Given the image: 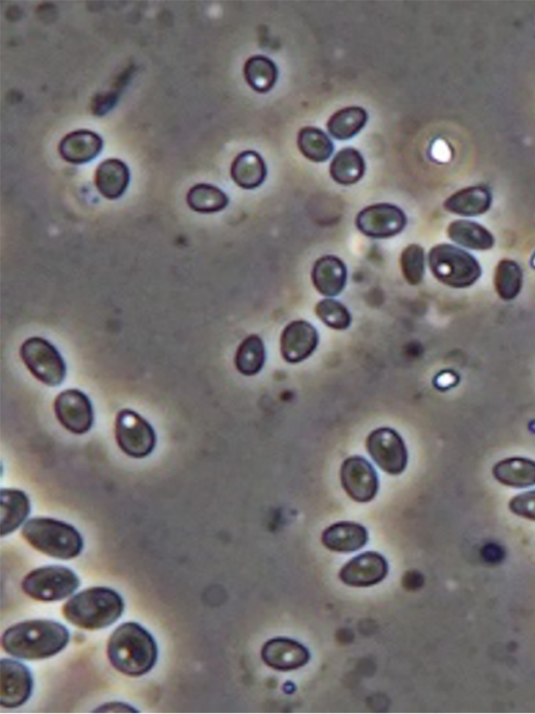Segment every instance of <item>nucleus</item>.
I'll use <instances>...</instances> for the list:
<instances>
[{
	"mask_svg": "<svg viewBox=\"0 0 535 714\" xmlns=\"http://www.w3.org/2000/svg\"><path fill=\"white\" fill-rule=\"evenodd\" d=\"M368 121L367 112L361 107H347L336 112L328 123L329 133L345 141L358 135Z\"/></svg>",
	"mask_w": 535,
	"mask_h": 714,
	"instance_id": "28",
	"label": "nucleus"
},
{
	"mask_svg": "<svg viewBox=\"0 0 535 714\" xmlns=\"http://www.w3.org/2000/svg\"><path fill=\"white\" fill-rule=\"evenodd\" d=\"M297 146L302 155L317 163L328 161L335 150L331 138L314 127H306L299 131Z\"/></svg>",
	"mask_w": 535,
	"mask_h": 714,
	"instance_id": "27",
	"label": "nucleus"
},
{
	"mask_svg": "<svg viewBox=\"0 0 535 714\" xmlns=\"http://www.w3.org/2000/svg\"><path fill=\"white\" fill-rule=\"evenodd\" d=\"M448 236L459 246L475 251L491 250L495 246V237L478 223L458 220L450 224Z\"/></svg>",
	"mask_w": 535,
	"mask_h": 714,
	"instance_id": "24",
	"label": "nucleus"
},
{
	"mask_svg": "<svg viewBox=\"0 0 535 714\" xmlns=\"http://www.w3.org/2000/svg\"><path fill=\"white\" fill-rule=\"evenodd\" d=\"M493 474L504 486L529 488L535 485V462L526 458H508L494 466Z\"/></svg>",
	"mask_w": 535,
	"mask_h": 714,
	"instance_id": "23",
	"label": "nucleus"
},
{
	"mask_svg": "<svg viewBox=\"0 0 535 714\" xmlns=\"http://www.w3.org/2000/svg\"><path fill=\"white\" fill-rule=\"evenodd\" d=\"M267 166L262 156L254 151H245L231 165V178L243 189L260 187L267 178Z\"/></svg>",
	"mask_w": 535,
	"mask_h": 714,
	"instance_id": "22",
	"label": "nucleus"
},
{
	"mask_svg": "<svg viewBox=\"0 0 535 714\" xmlns=\"http://www.w3.org/2000/svg\"><path fill=\"white\" fill-rule=\"evenodd\" d=\"M366 170L362 154L354 148L341 150L330 166L332 179L338 184L348 186L358 183Z\"/></svg>",
	"mask_w": 535,
	"mask_h": 714,
	"instance_id": "26",
	"label": "nucleus"
},
{
	"mask_svg": "<svg viewBox=\"0 0 535 714\" xmlns=\"http://www.w3.org/2000/svg\"><path fill=\"white\" fill-rule=\"evenodd\" d=\"M235 363L238 371L245 376L259 374L266 363L263 340L257 335L246 338L238 348Z\"/></svg>",
	"mask_w": 535,
	"mask_h": 714,
	"instance_id": "30",
	"label": "nucleus"
},
{
	"mask_svg": "<svg viewBox=\"0 0 535 714\" xmlns=\"http://www.w3.org/2000/svg\"><path fill=\"white\" fill-rule=\"evenodd\" d=\"M130 183V171L126 163L118 159L102 162L96 172L99 193L108 200L120 199Z\"/></svg>",
	"mask_w": 535,
	"mask_h": 714,
	"instance_id": "20",
	"label": "nucleus"
},
{
	"mask_svg": "<svg viewBox=\"0 0 535 714\" xmlns=\"http://www.w3.org/2000/svg\"><path fill=\"white\" fill-rule=\"evenodd\" d=\"M314 288L325 297H336L346 287L347 268L337 256L327 255L319 258L312 271Z\"/></svg>",
	"mask_w": 535,
	"mask_h": 714,
	"instance_id": "17",
	"label": "nucleus"
},
{
	"mask_svg": "<svg viewBox=\"0 0 535 714\" xmlns=\"http://www.w3.org/2000/svg\"><path fill=\"white\" fill-rule=\"evenodd\" d=\"M509 510L517 516L535 521V490L522 493L511 499Z\"/></svg>",
	"mask_w": 535,
	"mask_h": 714,
	"instance_id": "35",
	"label": "nucleus"
},
{
	"mask_svg": "<svg viewBox=\"0 0 535 714\" xmlns=\"http://www.w3.org/2000/svg\"><path fill=\"white\" fill-rule=\"evenodd\" d=\"M369 456L386 473L402 474L408 465V450L404 439L390 427L377 428L366 440Z\"/></svg>",
	"mask_w": 535,
	"mask_h": 714,
	"instance_id": "9",
	"label": "nucleus"
},
{
	"mask_svg": "<svg viewBox=\"0 0 535 714\" xmlns=\"http://www.w3.org/2000/svg\"><path fill=\"white\" fill-rule=\"evenodd\" d=\"M60 424L75 435H84L91 430L95 416L90 399L81 391L71 389L60 393L54 404Z\"/></svg>",
	"mask_w": 535,
	"mask_h": 714,
	"instance_id": "12",
	"label": "nucleus"
},
{
	"mask_svg": "<svg viewBox=\"0 0 535 714\" xmlns=\"http://www.w3.org/2000/svg\"><path fill=\"white\" fill-rule=\"evenodd\" d=\"M22 590L39 602H58L80 587L75 571L63 566H45L31 571L22 581Z\"/></svg>",
	"mask_w": 535,
	"mask_h": 714,
	"instance_id": "6",
	"label": "nucleus"
},
{
	"mask_svg": "<svg viewBox=\"0 0 535 714\" xmlns=\"http://www.w3.org/2000/svg\"><path fill=\"white\" fill-rule=\"evenodd\" d=\"M244 76L254 91L267 93L277 82L278 68L265 56H253L245 64Z\"/></svg>",
	"mask_w": 535,
	"mask_h": 714,
	"instance_id": "29",
	"label": "nucleus"
},
{
	"mask_svg": "<svg viewBox=\"0 0 535 714\" xmlns=\"http://www.w3.org/2000/svg\"><path fill=\"white\" fill-rule=\"evenodd\" d=\"M387 560L375 552H367L352 559L340 571L339 578L347 586H375L387 577Z\"/></svg>",
	"mask_w": 535,
	"mask_h": 714,
	"instance_id": "14",
	"label": "nucleus"
},
{
	"mask_svg": "<svg viewBox=\"0 0 535 714\" xmlns=\"http://www.w3.org/2000/svg\"><path fill=\"white\" fill-rule=\"evenodd\" d=\"M494 285L498 296L504 301L516 299L522 290L523 272L514 260L503 259L498 264Z\"/></svg>",
	"mask_w": 535,
	"mask_h": 714,
	"instance_id": "31",
	"label": "nucleus"
},
{
	"mask_svg": "<svg viewBox=\"0 0 535 714\" xmlns=\"http://www.w3.org/2000/svg\"><path fill=\"white\" fill-rule=\"evenodd\" d=\"M69 642V632L54 621H28L14 625L3 636V648L23 660H42L62 652Z\"/></svg>",
	"mask_w": 535,
	"mask_h": 714,
	"instance_id": "2",
	"label": "nucleus"
},
{
	"mask_svg": "<svg viewBox=\"0 0 535 714\" xmlns=\"http://www.w3.org/2000/svg\"><path fill=\"white\" fill-rule=\"evenodd\" d=\"M319 344V333L309 322L293 321L283 331L281 353L289 364H299L309 359Z\"/></svg>",
	"mask_w": 535,
	"mask_h": 714,
	"instance_id": "15",
	"label": "nucleus"
},
{
	"mask_svg": "<svg viewBox=\"0 0 535 714\" xmlns=\"http://www.w3.org/2000/svg\"><path fill=\"white\" fill-rule=\"evenodd\" d=\"M401 267L410 285L420 284L425 275V250L420 245H410L402 253Z\"/></svg>",
	"mask_w": 535,
	"mask_h": 714,
	"instance_id": "34",
	"label": "nucleus"
},
{
	"mask_svg": "<svg viewBox=\"0 0 535 714\" xmlns=\"http://www.w3.org/2000/svg\"><path fill=\"white\" fill-rule=\"evenodd\" d=\"M317 317L328 327L335 330H345L352 324V315L347 307L333 299H324L315 307Z\"/></svg>",
	"mask_w": 535,
	"mask_h": 714,
	"instance_id": "33",
	"label": "nucleus"
},
{
	"mask_svg": "<svg viewBox=\"0 0 535 714\" xmlns=\"http://www.w3.org/2000/svg\"><path fill=\"white\" fill-rule=\"evenodd\" d=\"M107 653L116 671L129 677H142L153 670L158 658V647L150 632L130 622L113 632Z\"/></svg>",
	"mask_w": 535,
	"mask_h": 714,
	"instance_id": "1",
	"label": "nucleus"
},
{
	"mask_svg": "<svg viewBox=\"0 0 535 714\" xmlns=\"http://www.w3.org/2000/svg\"><path fill=\"white\" fill-rule=\"evenodd\" d=\"M367 530L359 523L341 521L322 533L321 541L328 550L336 553H354L367 544Z\"/></svg>",
	"mask_w": 535,
	"mask_h": 714,
	"instance_id": "18",
	"label": "nucleus"
},
{
	"mask_svg": "<svg viewBox=\"0 0 535 714\" xmlns=\"http://www.w3.org/2000/svg\"><path fill=\"white\" fill-rule=\"evenodd\" d=\"M493 197L486 187L472 186L459 190L444 204L447 211L462 217H478L491 208Z\"/></svg>",
	"mask_w": 535,
	"mask_h": 714,
	"instance_id": "21",
	"label": "nucleus"
},
{
	"mask_svg": "<svg viewBox=\"0 0 535 714\" xmlns=\"http://www.w3.org/2000/svg\"><path fill=\"white\" fill-rule=\"evenodd\" d=\"M189 206L196 212L215 213L224 210L229 199L220 188L209 184H197L186 197Z\"/></svg>",
	"mask_w": 535,
	"mask_h": 714,
	"instance_id": "32",
	"label": "nucleus"
},
{
	"mask_svg": "<svg viewBox=\"0 0 535 714\" xmlns=\"http://www.w3.org/2000/svg\"><path fill=\"white\" fill-rule=\"evenodd\" d=\"M0 668H2L0 704L9 709L26 704L32 696L34 687L30 670L25 664L11 659H3Z\"/></svg>",
	"mask_w": 535,
	"mask_h": 714,
	"instance_id": "13",
	"label": "nucleus"
},
{
	"mask_svg": "<svg viewBox=\"0 0 535 714\" xmlns=\"http://www.w3.org/2000/svg\"><path fill=\"white\" fill-rule=\"evenodd\" d=\"M340 479L347 495L357 503H369L379 492L378 473L363 457L346 459L341 466Z\"/></svg>",
	"mask_w": 535,
	"mask_h": 714,
	"instance_id": "10",
	"label": "nucleus"
},
{
	"mask_svg": "<svg viewBox=\"0 0 535 714\" xmlns=\"http://www.w3.org/2000/svg\"><path fill=\"white\" fill-rule=\"evenodd\" d=\"M95 712H102V713H108V712H110V713H118V712H122V713H133V712H138V711H137L136 709H134V707H132V706H130V705H128V704L121 703V702H112V703H108V704H105V705L99 707V709H97Z\"/></svg>",
	"mask_w": 535,
	"mask_h": 714,
	"instance_id": "36",
	"label": "nucleus"
},
{
	"mask_svg": "<svg viewBox=\"0 0 535 714\" xmlns=\"http://www.w3.org/2000/svg\"><path fill=\"white\" fill-rule=\"evenodd\" d=\"M115 439L122 451L134 459L150 456L157 442L152 425L131 410H123L116 416Z\"/></svg>",
	"mask_w": 535,
	"mask_h": 714,
	"instance_id": "8",
	"label": "nucleus"
},
{
	"mask_svg": "<svg viewBox=\"0 0 535 714\" xmlns=\"http://www.w3.org/2000/svg\"><path fill=\"white\" fill-rule=\"evenodd\" d=\"M2 495V537L15 532L31 513L28 495L17 489H3Z\"/></svg>",
	"mask_w": 535,
	"mask_h": 714,
	"instance_id": "25",
	"label": "nucleus"
},
{
	"mask_svg": "<svg viewBox=\"0 0 535 714\" xmlns=\"http://www.w3.org/2000/svg\"><path fill=\"white\" fill-rule=\"evenodd\" d=\"M357 228L366 236L385 240L400 234L407 226L405 212L392 204H376L363 209L356 219Z\"/></svg>",
	"mask_w": 535,
	"mask_h": 714,
	"instance_id": "11",
	"label": "nucleus"
},
{
	"mask_svg": "<svg viewBox=\"0 0 535 714\" xmlns=\"http://www.w3.org/2000/svg\"><path fill=\"white\" fill-rule=\"evenodd\" d=\"M428 260L433 276L452 289H468L482 274L478 260L473 255L452 245L433 247Z\"/></svg>",
	"mask_w": 535,
	"mask_h": 714,
	"instance_id": "5",
	"label": "nucleus"
},
{
	"mask_svg": "<svg viewBox=\"0 0 535 714\" xmlns=\"http://www.w3.org/2000/svg\"><path fill=\"white\" fill-rule=\"evenodd\" d=\"M262 658L269 668L279 672H291L306 666L311 658L309 650L298 641L278 637L266 642Z\"/></svg>",
	"mask_w": 535,
	"mask_h": 714,
	"instance_id": "16",
	"label": "nucleus"
},
{
	"mask_svg": "<svg viewBox=\"0 0 535 714\" xmlns=\"http://www.w3.org/2000/svg\"><path fill=\"white\" fill-rule=\"evenodd\" d=\"M21 534L35 550L59 560L75 559L84 549V540L76 528L53 518H33L23 526Z\"/></svg>",
	"mask_w": 535,
	"mask_h": 714,
	"instance_id": "4",
	"label": "nucleus"
},
{
	"mask_svg": "<svg viewBox=\"0 0 535 714\" xmlns=\"http://www.w3.org/2000/svg\"><path fill=\"white\" fill-rule=\"evenodd\" d=\"M20 356L29 371L49 387L60 386L66 377V364L58 349L49 341L35 337L20 348Z\"/></svg>",
	"mask_w": 535,
	"mask_h": 714,
	"instance_id": "7",
	"label": "nucleus"
},
{
	"mask_svg": "<svg viewBox=\"0 0 535 714\" xmlns=\"http://www.w3.org/2000/svg\"><path fill=\"white\" fill-rule=\"evenodd\" d=\"M103 149V139L95 132L79 130L65 136L59 146L61 157L72 164L96 159Z\"/></svg>",
	"mask_w": 535,
	"mask_h": 714,
	"instance_id": "19",
	"label": "nucleus"
},
{
	"mask_svg": "<svg viewBox=\"0 0 535 714\" xmlns=\"http://www.w3.org/2000/svg\"><path fill=\"white\" fill-rule=\"evenodd\" d=\"M125 603L121 595L107 587H93L75 595L63 606L66 620L85 630L110 627L122 616Z\"/></svg>",
	"mask_w": 535,
	"mask_h": 714,
	"instance_id": "3",
	"label": "nucleus"
}]
</instances>
